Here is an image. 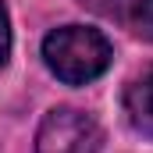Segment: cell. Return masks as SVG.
Returning a JSON list of instances; mask_svg holds the SVG:
<instances>
[{
  "instance_id": "6da1fadb",
  "label": "cell",
  "mask_w": 153,
  "mask_h": 153,
  "mask_svg": "<svg viewBox=\"0 0 153 153\" xmlns=\"http://www.w3.org/2000/svg\"><path fill=\"white\" fill-rule=\"evenodd\" d=\"M111 43L100 29L89 25H64L43 39V61L53 75L68 85H85L100 78L111 64Z\"/></svg>"
},
{
  "instance_id": "7a4b0ae2",
  "label": "cell",
  "mask_w": 153,
  "mask_h": 153,
  "mask_svg": "<svg viewBox=\"0 0 153 153\" xmlns=\"http://www.w3.org/2000/svg\"><path fill=\"white\" fill-rule=\"evenodd\" d=\"M103 132L78 107H53L36 132V153H100Z\"/></svg>"
},
{
  "instance_id": "3957f363",
  "label": "cell",
  "mask_w": 153,
  "mask_h": 153,
  "mask_svg": "<svg viewBox=\"0 0 153 153\" xmlns=\"http://www.w3.org/2000/svg\"><path fill=\"white\" fill-rule=\"evenodd\" d=\"M125 114L139 135L153 139V64L125 85Z\"/></svg>"
},
{
  "instance_id": "277c9868",
  "label": "cell",
  "mask_w": 153,
  "mask_h": 153,
  "mask_svg": "<svg viewBox=\"0 0 153 153\" xmlns=\"http://www.w3.org/2000/svg\"><path fill=\"white\" fill-rule=\"evenodd\" d=\"M132 22H135V32L143 39H153V0H139V4H135Z\"/></svg>"
},
{
  "instance_id": "5b68a950",
  "label": "cell",
  "mask_w": 153,
  "mask_h": 153,
  "mask_svg": "<svg viewBox=\"0 0 153 153\" xmlns=\"http://www.w3.org/2000/svg\"><path fill=\"white\" fill-rule=\"evenodd\" d=\"M7 53H11V18H7V7L0 4V68L7 64Z\"/></svg>"
},
{
  "instance_id": "8992f818",
  "label": "cell",
  "mask_w": 153,
  "mask_h": 153,
  "mask_svg": "<svg viewBox=\"0 0 153 153\" xmlns=\"http://www.w3.org/2000/svg\"><path fill=\"white\" fill-rule=\"evenodd\" d=\"M85 7H93V11H114L121 0H82Z\"/></svg>"
}]
</instances>
